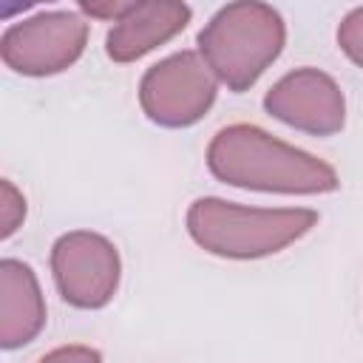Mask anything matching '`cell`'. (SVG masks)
<instances>
[{"label": "cell", "instance_id": "obj_1", "mask_svg": "<svg viewBox=\"0 0 363 363\" xmlns=\"http://www.w3.org/2000/svg\"><path fill=\"white\" fill-rule=\"evenodd\" d=\"M207 164L221 182L235 187L278 193H329L337 187L329 164L252 125L218 130L207 150Z\"/></svg>", "mask_w": 363, "mask_h": 363}, {"label": "cell", "instance_id": "obj_2", "mask_svg": "<svg viewBox=\"0 0 363 363\" xmlns=\"http://www.w3.org/2000/svg\"><path fill=\"white\" fill-rule=\"evenodd\" d=\"M312 210H250L221 199H199L187 213L190 235L216 255L258 258L278 252L315 227Z\"/></svg>", "mask_w": 363, "mask_h": 363}, {"label": "cell", "instance_id": "obj_3", "mask_svg": "<svg viewBox=\"0 0 363 363\" xmlns=\"http://www.w3.org/2000/svg\"><path fill=\"white\" fill-rule=\"evenodd\" d=\"M207 68L233 91L250 88L281 54L284 23L264 3H235L221 9L199 34Z\"/></svg>", "mask_w": 363, "mask_h": 363}, {"label": "cell", "instance_id": "obj_4", "mask_svg": "<svg viewBox=\"0 0 363 363\" xmlns=\"http://www.w3.org/2000/svg\"><path fill=\"white\" fill-rule=\"evenodd\" d=\"M145 113L167 128H184L201 119L216 99V82L193 51H182L153 65L142 79Z\"/></svg>", "mask_w": 363, "mask_h": 363}, {"label": "cell", "instance_id": "obj_5", "mask_svg": "<svg viewBox=\"0 0 363 363\" xmlns=\"http://www.w3.org/2000/svg\"><path fill=\"white\" fill-rule=\"evenodd\" d=\"M54 278L62 298L82 309L105 306L119 281L116 250L94 233H71L54 244Z\"/></svg>", "mask_w": 363, "mask_h": 363}, {"label": "cell", "instance_id": "obj_6", "mask_svg": "<svg viewBox=\"0 0 363 363\" xmlns=\"http://www.w3.org/2000/svg\"><path fill=\"white\" fill-rule=\"evenodd\" d=\"M267 111L281 122L326 136L343 128V94L315 68L286 74L264 99Z\"/></svg>", "mask_w": 363, "mask_h": 363}, {"label": "cell", "instance_id": "obj_7", "mask_svg": "<svg viewBox=\"0 0 363 363\" xmlns=\"http://www.w3.org/2000/svg\"><path fill=\"white\" fill-rule=\"evenodd\" d=\"M6 40H20V45H3V54L20 48V54L6 60L17 65V71L54 74L79 57L85 45V23L77 14H45L28 20L23 28H11Z\"/></svg>", "mask_w": 363, "mask_h": 363}, {"label": "cell", "instance_id": "obj_8", "mask_svg": "<svg viewBox=\"0 0 363 363\" xmlns=\"http://www.w3.org/2000/svg\"><path fill=\"white\" fill-rule=\"evenodd\" d=\"M187 20L190 9L182 3H133L108 34V54L116 62L136 60L182 31Z\"/></svg>", "mask_w": 363, "mask_h": 363}, {"label": "cell", "instance_id": "obj_9", "mask_svg": "<svg viewBox=\"0 0 363 363\" xmlns=\"http://www.w3.org/2000/svg\"><path fill=\"white\" fill-rule=\"evenodd\" d=\"M337 43L357 65H363V9L352 11L343 20V26L337 28Z\"/></svg>", "mask_w": 363, "mask_h": 363}, {"label": "cell", "instance_id": "obj_10", "mask_svg": "<svg viewBox=\"0 0 363 363\" xmlns=\"http://www.w3.org/2000/svg\"><path fill=\"white\" fill-rule=\"evenodd\" d=\"M40 363H102L99 354L94 349L85 346H68V349H57L48 357H43Z\"/></svg>", "mask_w": 363, "mask_h": 363}]
</instances>
